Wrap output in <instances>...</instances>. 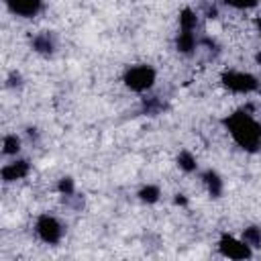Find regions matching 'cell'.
<instances>
[{"label":"cell","instance_id":"1","mask_svg":"<svg viewBox=\"0 0 261 261\" xmlns=\"http://www.w3.org/2000/svg\"><path fill=\"white\" fill-rule=\"evenodd\" d=\"M224 126L228 128L230 137L239 147L245 151H259L261 149V126L259 122L245 110H237L224 118Z\"/></svg>","mask_w":261,"mask_h":261},{"label":"cell","instance_id":"2","mask_svg":"<svg viewBox=\"0 0 261 261\" xmlns=\"http://www.w3.org/2000/svg\"><path fill=\"white\" fill-rule=\"evenodd\" d=\"M155 82V69L149 65H135L130 69H126L124 73V84L126 88L135 90V92H145L153 86Z\"/></svg>","mask_w":261,"mask_h":261},{"label":"cell","instance_id":"3","mask_svg":"<svg viewBox=\"0 0 261 261\" xmlns=\"http://www.w3.org/2000/svg\"><path fill=\"white\" fill-rule=\"evenodd\" d=\"M222 84H224V88H228L234 94H249V92L257 90V86H259L257 77L247 71H224Z\"/></svg>","mask_w":261,"mask_h":261},{"label":"cell","instance_id":"4","mask_svg":"<svg viewBox=\"0 0 261 261\" xmlns=\"http://www.w3.org/2000/svg\"><path fill=\"white\" fill-rule=\"evenodd\" d=\"M35 230L39 234V239L43 243H49V245H55L59 243L61 234H63V228L59 224V220L55 216H49V214H43L37 218V224H35Z\"/></svg>","mask_w":261,"mask_h":261},{"label":"cell","instance_id":"5","mask_svg":"<svg viewBox=\"0 0 261 261\" xmlns=\"http://www.w3.org/2000/svg\"><path fill=\"white\" fill-rule=\"evenodd\" d=\"M218 249L228 259H249L253 255L251 253V245H247L245 241H239V239H234L230 234H222L220 237Z\"/></svg>","mask_w":261,"mask_h":261},{"label":"cell","instance_id":"6","mask_svg":"<svg viewBox=\"0 0 261 261\" xmlns=\"http://www.w3.org/2000/svg\"><path fill=\"white\" fill-rule=\"evenodd\" d=\"M6 4L14 14L24 16V18L35 16L43 8V0H6Z\"/></svg>","mask_w":261,"mask_h":261},{"label":"cell","instance_id":"7","mask_svg":"<svg viewBox=\"0 0 261 261\" xmlns=\"http://www.w3.org/2000/svg\"><path fill=\"white\" fill-rule=\"evenodd\" d=\"M27 173H29V161H24V159L12 161V163H8V165L2 167V179H4V181L22 179Z\"/></svg>","mask_w":261,"mask_h":261},{"label":"cell","instance_id":"8","mask_svg":"<svg viewBox=\"0 0 261 261\" xmlns=\"http://www.w3.org/2000/svg\"><path fill=\"white\" fill-rule=\"evenodd\" d=\"M202 179H204V184H206L210 196L218 198V196L222 194V179H220V175H218L216 171H206V173L202 175Z\"/></svg>","mask_w":261,"mask_h":261},{"label":"cell","instance_id":"9","mask_svg":"<svg viewBox=\"0 0 261 261\" xmlns=\"http://www.w3.org/2000/svg\"><path fill=\"white\" fill-rule=\"evenodd\" d=\"M175 47H177V51H181V53H190V51L196 47V37H194V33L181 29L179 35H177V39H175Z\"/></svg>","mask_w":261,"mask_h":261},{"label":"cell","instance_id":"10","mask_svg":"<svg viewBox=\"0 0 261 261\" xmlns=\"http://www.w3.org/2000/svg\"><path fill=\"white\" fill-rule=\"evenodd\" d=\"M196 22H198V18H196V12H194V10L184 8V10L179 12V29H184V31H194V29H196Z\"/></svg>","mask_w":261,"mask_h":261},{"label":"cell","instance_id":"11","mask_svg":"<svg viewBox=\"0 0 261 261\" xmlns=\"http://www.w3.org/2000/svg\"><path fill=\"white\" fill-rule=\"evenodd\" d=\"M33 47L39 53H51L53 51V39L49 37V33H43V35L33 39Z\"/></svg>","mask_w":261,"mask_h":261},{"label":"cell","instance_id":"12","mask_svg":"<svg viewBox=\"0 0 261 261\" xmlns=\"http://www.w3.org/2000/svg\"><path fill=\"white\" fill-rule=\"evenodd\" d=\"M243 241H245L247 245H251V247H259V245H261V228H259V226H249V228H245Z\"/></svg>","mask_w":261,"mask_h":261},{"label":"cell","instance_id":"13","mask_svg":"<svg viewBox=\"0 0 261 261\" xmlns=\"http://www.w3.org/2000/svg\"><path fill=\"white\" fill-rule=\"evenodd\" d=\"M177 163H179V167L184 171H194L196 169V159H194V155L190 151H181L177 155Z\"/></svg>","mask_w":261,"mask_h":261},{"label":"cell","instance_id":"14","mask_svg":"<svg viewBox=\"0 0 261 261\" xmlns=\"http://www.w3.org/2000/svg\"><path fill=\"white\" fill-rule=\"evenodd\" d=\"M2 151L6 153V155H14L18 149H20V141H18V137L16 135H6L4 137V143H2Z\"/></svg>","mask_w":261,"mask_h":261},{"label":"cell","instance_id":"15","mask_svg":"<svg viewBox=\"0 0 261 261\" xmlns=\"http://www.w3.org/2000/svg\"><path fill=\"white\" fill-rule=\"evenodd\" d=\"M139 196H141V200H143V202L153 204V202H157V200H159V188H157V186H145V188L139 192Z\"/></svg>","mask_w":261,"mask_h":261},{"label":"cell","instance_id":"16","mask_svg":"<svg viewBox=\"0 0 261 261\" xmlns=\"http://www.w3.org/2000/svg\"><path fill=\"white\" fill-rule=\"evenodd\" d=\"M224 4H228L232 8H239V10H245V8L257 6V0H224Z\"/></svg>","mask_w":261,"mask_h":261},{"label":"cell","instance_id":"17","mask_svg":"<svg viewBox=\"0 0 261 261\" xmlns=\"http://www.w3.org/2000/svg\"><path fill=\"white\" fill-rule=\"evenodd\" d=\"M59 192H63V194H71V192H73V181H71L69 177H63V179L59 181Z\"/></svg>","mask_w":261,"mask_h":261},{"label":"cell","instance_id":"18","mask_svg":"<svg viewBox=\"0 0 261 261\" xmlns=\"http://www.w3.org/2000/svg\"><path fill=\"white\" fill-rule=\"evenodd\" d=\"M259 33H261V18H259Z\"/></svg>","mask_w":261,"mask_h":261}]
</instances>
